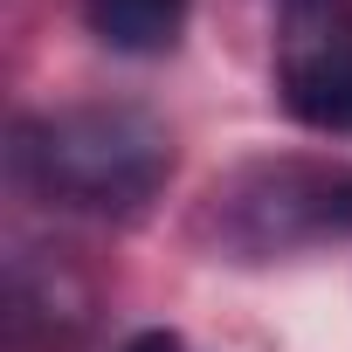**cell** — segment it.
Instances as JSON below:
<instances>
[{
	"label": "cell",
	"mask_w": 352,
	"mask_h": 352,
	"mask_svg": "<svg viewBox=\"0 0 352 352\" xmlns=\"http://www.w3.org/2000/svg\"><path fill=\"white\" fill-rule=\"evenodd\" d=\"M276 97L311 131H352V0H276Z\"/></svg>",
	"instance_id": "3957f363"
},
{
	"label": "cell",
	"mask_w": 352,
	"mask_h": 352,
	"mask_svg": "<svg viewBox=\"0 0 352 352\" xmlns=\"http://www.w3.org/2000/svg\"><path fill=\"white\" fill-rule=\"evenodd\" d=\"M83 21L118 56H166L187 35V0H83Z\"/></svg>",
	"instance_id": "5b68a950"
},
{
	"label": "cell",
	"mask_w": 352,
	"mask_h": 352,
	"mask_svg": "<svg viewBox=\"0 0 352 352\" xmlns=\"http://www.w3.org/2000/svg\"><path fill=\"white\" fill-rule=\"evenodd\" d=\"M14 173L28 194L76 214H138L173 173V138L131 104H69L14 131Z\"/></svg>",
	"instance_id": "6da1fadb"
},
{
	"label": "cell",
	"mask_w": 352,
	"mask_h": 352,
	"mask_svg": "<svg viewBox=\"0 0 352 352\" xmlns=\"http://www.w3.org/2000/svg\"><path fill=\"white\" fill-rule=\"evenodd\" d=\"M124 352H194V345H187L180 331H138V338H131Z\"/></svg>",
	"instance_id": "8992f818"
},
{
	"label": "cell",
	"mask_w": 352,
	"mask_h": 352,
	"mask_svg": "<svg viewBox=\"0 0 352 352\" xmlns=\"http://www.w3.org/2000/svg\"><path fill=\"white\" fill-rule=\"evenodd\" d=\"M8 331L14 345H28V331H42L49 345H69L90 318V283L63 263V249H35L14 263V297H8Z\"/></svg>",
	"instance_id": "277c9868"
},
{
	"label": "cell",
	"mask_w": 352,
	"mask_h": 352,
	"mask_svg": "<svg viewBox=\"0 0 352 352\" xmlns=\"http://www.w3.org/2000/svg\"><path fill=\"white\" fill-rule=\"evenodd\" d=\"M228 235L256 256L297 249L318 235H352V166H256L228 187Z\"/></svg>",
	"instance_id": "7a4b0ae2"
}]
</instances>
